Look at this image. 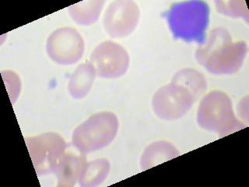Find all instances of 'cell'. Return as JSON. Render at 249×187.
Listing matches in <instances>:
<instances>
[{
	"label": "cell",
	"mask_w": 249,
	"mask_h": 187,
	"mask_svg": "<svg viewBox=\"0 0 249 187\" xmlns=\"http://www.w3.org/2000/svg\"><path fill=\"white\" fill-rule=\"evenodd\" d=\"M246 53V43L233 42L228 31L217 28L211 32L206 45L198 49L196 58L210 73L233 74L241 68Z\"/></svg>",
	"instance_id": "6da1fadb"
},
{
	"label": "cell",
	"mask_w": 249,
	"mask_h": 187,
	"mask_svg": "<svg viewBox=\"0 0 249 187\" xmlns=\"http://www.w3.org/2000/svg\"><path fill=\"white\" fill-rule=\"evenodd\" d=\"M168 19L175 37L200 41L208 24L209 8L202 2L178 4L170 10Z\"/></svg>",
	"instance_id": "7a4b0ae2"
},
{
	"label": "cell",
	"mask_w": 249,
	"mask_h": 187,
	"mask_svg": "<svg viewBox=\"0 0 249 187\" xmlns=\"http://www.w3.org/2000/svg\"><path fill=\"white\" fill-rule=\"evenodd\" d=\"M198 121L201 127L225 135L241 128L235 119L231 101L225 94L213 92L202 99L198 109Z\"/></svg>",
	"instance_id": "3957f363"
},
{
	"label": "cell",
	"mask_w": 249,
	"mask_h": 187,
	"mask_svg": "<svg viewBox=\"0 0 249 187\" xmlns=\"http://www.w3.org/2000/svg\"><path fill=\"white\" fill-rule=\"evenodd\" d=\"M101 116L102 115L92 117L76 130V135L87 134L88 136L76 142V146L82 151L95 150L97 148L107 145L114 138L117 129V123L114 124V123L116 122V119L111 121L107 125L105 124L113 116L111 115L110 117H106L102 125H100L103 118Z\"/></svg>",
	"instance_id": "277c9868"
},
{
	"label": "cell",
	"mask_w": 249,
	"mask_h": 187,
	"mask_svg": "<svg viewBox=\"0 0 249 187\" xmlns=\"http://www.w3.org/2000/svg\"><path fill=\"white\" fill-rule=\"evenodd\" d=\"M93 64L99 76L113 77L125 72L128 66V56L121 47L114 45L112 49L105 50L101 45L92 56Z\"/></svg>",
	"instance_id": "5b68a950"
},
{
	"label": "cell",
	"mask_w": 249,
	"mask_h": 187,
	"mask_svg": "<svg viewBox=\"0 0 249 187\" xmlns=\"http://www.w3.org/2000/svg\"><path fill=\"white\" fill-rule=\"evenodd\" d=\"M184 72H180L178 77L181 80V86L188 90L195 100L198 95H200L202 92L206 89V82L202 74L195 70H184Z\"/></svg>",
	"instance_id": "8992f818"
}]
</instances>
